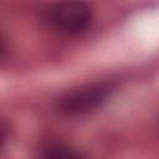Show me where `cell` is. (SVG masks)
I'll use <instances>...</instances> for the list:
<instances>
[{"mask_svg": "<svg viewBox=\"0 0 159 159\" xmlns=\"http://www.w3.org/2000/svg\"><path fill=\"white\" fill-rule=\"evenodd\" d=\"M42 16L50 29L71 36L88 29L92 21V9L83 0H58L47 5Z\"/></svg>", "mask_w": 159, "mask_h": 159, "instance_id": "6da1fadb", "label": "cell"}, {"mask_svg": "<svg viewBox=\"0 0 159 159\" xmlns=\"http://www.w3.org/2000/svg\"><path fill=\"white\" fill-rule=\"evenodd\" d=\"M111 87L106 83H92L66 92L57 101V108L67 116H82L96 111L106 101Z\"/></svg>", "mask_w": 159, "mask_h": 159, "instance_id": "7a4b0ae2", "label": "cell"}, {"mask_svg": "<svg viewBox=\"0 0 159 159\" xmlns=\"http://www.w3.org/2000/svg\"><path fill=\"white\" fill-rule=\"evenodd\" d=\"M45 157L47 158H61V159H68V158H76L77 154L72 153L67 148H63L61 145H51L46 149Z\"/></svg>", "mask_w": 159, "mask_h": 159, "instance_id": "3957f363", "label": "cell"}]
</instances>
